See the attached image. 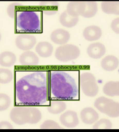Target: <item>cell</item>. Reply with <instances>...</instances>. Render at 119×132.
Returning <instances> with one entry per match:
<instances>
[{"mask_svg": "<svg viewBox=\"0 0 119 132\" xmlns=\"http://www.w3.org/2000/svg\"><path fill=\"white\" fill-rule=\"evenodd\" d=\"M110 27L114 33L119 35V17L116 18L112 21Z\"/></svg>", "mask_w": 119, "mask_h": 132, "instance_id": "obj_30", "label": "cell"}, {"mask_svg": "<svg viewBox=\"0 0 119 132\" xmlns=\"http://www.w3.org/2000/svg\"><path fill=\"white\" fill-rule=\"evenodd\" d=\"M53 46L52 44L46 41L40 42L35 48L37 54L43 58H47L51 56L53 53Z\"/></svg>", "mask_w": 119, "mask_h": 132, "instance_id": "obj_16", "label": "cell"}, {"mask_svg": "<svg viewBox=\"0 0 119 132\" xmlns=\"http://www.w3.org/2000/svg\"><path fill=\"white\" fill-rule=\"evenodd\" d=\"M59 21L63 26L70 28H73L77 25L79 21V18L71 16L65 11L61 14L59 18Z\"/></svg>", "mask_w": 119, "mask_h": 132, "instance_id": "obj_19", "label": "cell"}, {"mask_svg": "<svg viewBox=\"0 0 119 132\" xmlns=\"http://www.w3.org/2000/svg\"><path fill=\"white\" fill-rule=\"evenodd\" d=\"M10 117L11 120L18 125H35L41 120L42 114L35 107L16 106L11 111Z\"/></svg>", "mask_w": 119, "mask_h": 132, "instance_id": "obj_3", "label": "cell"}, {"mask_svg": "<svg viewBox=\"0 0 119 132\" xmlns=\"http://www.w3.org/2000/svg\"><path fill=\"white\" fill-rule=\"evenodd\" d=\"M40 128L57 129H60L61 126L56 121L53 120H46L40 125Z\"/></svg>", "mask_w": 119, "mask_h": 132, "instance_id": "obj_29", "label": "cell"}, {"mask_svg": "<svg viewBox=\"0 0 119 132\" xmlns=\"http://www.w3.org/2000/svg\"><path fill=\"white\" fill-rule=\"evenodd\" d=\"M16 55L11 52L5 51L0 54V65L2 67H12L16 63Z\"/></svg>", "mask_w": 119, "mask_h": 132, "instance_id": "obj_18", "label": "cell"}, {"mask_svg": "<svg viewBox=\"0 0 119 132\" xmlns=\"http://www.w3.org/2000/svg\"><path fill=\"white\" fill-rule=\"evenodd\" d=\"M112 127V123L107 119H101L94 123V129H109Z\"/></svg>", "mask_w": 119, "mask_h": 132, "instance_id": "obj_27", "label": "cell"}, {"mask_svg": "<svg viewBox=\"0 0 119 132\" xmlns=\"http://www.w3.org/2000/svg\"><path fill=\"white\" fill-rule=\"evenodd\" d=\"M19 62L22 65L35 66L39 64V58L37 55L32 51L24 52L19 57Z\"/></svg>", "mask_w": 119, "mask_h": 132, "instance_id": "obj_14", "label": "cell"}, {"mask_svg": "<svg viewBox=\"0 0 119 132\" xmlns=\"http://www.w3.org/2000/svg\"><path fill=\"white\" fill-rule=\"evenodd\" d=\"M101 9L105 14L119 15V1L102 2Z\"/></svg>", "mask_w": 119, "mask_h": 132, "instance_id": "obj_21", "label": "cell"}, {"mask_svg": "<svg viewBox=\"0 0 119 132\" xmlns=\"http://www.w3.org/2000/svg\"><path fill=\"white\" fill-rule=\"evenodd\" d=\"M100 65L105 71H112L118 68L119 60L117 57L113 55H108L102 59Z\"/></svg>", "mask_w": 119, "mask_h": 132, "instance_id": "obj_17", "label": "cell"}, {"mask_svg": "<svg viewBox=\"0 0 119 132\" xmlns=\"http://www.w3.org/2000/svg\"><path fill=\"white\" fill-rule=\"evenodd\" d=\"M67 108L65 102L61 101H53L47 107V111L52 115H58L63 113Z\"/></svg>", "mask_w": 119, "mask_h": 132, "instance_id": "obj_23", "label": "cell"}, {"mask_svg": "<svg viewBox=\"0 0 119 132\" xmlns=\"http://www.w3.org/2000/svg\"><path fill=\"white\" fill-rule=\"evenodd\" d=\"M11 104V100L7 94L0 93V112L6 111Z\"/></svg>", "mask_w": 119, "mask_h": 132, "instance_id": "obj_26", "label": "cell"}, {"mask_svg": "<svg viewBox=\"0 0 119 132\" xmlns=\"http://www.w3.org/2000/svg\"><path fill=\"white\" fill-rule=\"evenodd\" d=\"M52 94L55 98L63 100H72L79 94L78 87L74 79L63 70L52 71L50 77Z\"/></svg>", "mask_w": 119, "mask_h": 132, "instance_id": "obj_2", "label": "cell"}, {"mask_svg": "<svg viewBox=\"0 0 119 132\" xmlns=\"http://www.w3.org/2000/svg\"><path fill=\"white\" fill-rule=\"evenodd\" d=\"M40 6L43 13L48 16H52L58 12L59 4L57 2L43 1L40 3Z\"/></svg>", "mask_w": 119, "mask_h": 132, "instance_id": "obj_22", "label": "cell"}, {"mask_svg": "<svg viewBox=\"0 0 119 132\" xmlns=\"http://www.w3.org/2000/svg\"><path fill=\"white\" fill-rule=\"evenodd\" d=\"M1 38H2L1 34V33H0V41H1Z\"/></svg>", "mask_w": 119, "mask_h": 132, "instance_id": "obj_32", "label": "cell"}, {"mask_svg": "<svg viewBox=\"0 0 119 132\" xmlns=\"http://www.w3.org/2000/svg\"><path fill=\"white\" fill-rule=\"evenodd\" d=\"M98 10V4L96 2L89 1L86 2V6L84 12L81 15L86 18H91L95 16Z\"/></svg>", "mask_w": 119, "mask_h": 132, "instance_id": "obj_24", "label": "cell"}, {"mask_svg": "<svg viewBox=\"0 0 119 132\" xmlns=\"http://www.w3.org/2000/svg\"><path fill=\"white\" fill-rule=\"evenodd\" d=\"M15 94L20 102L35 106L47 101V81L45 74L37 71L23 76L15 84Z\"/></svg>", "mask_w": 119, "mask_h": 132, "instance_id": "obj_1", "label": "cell"}, {"mask_svg": "<svg viewBox=\"0 0 119 132\" xmlns=\"http://www.w3.org/2000/svg\"><path fill=\"white\" fill-rule=\"evenodd\" d=\"M37 42V39L30 34H20L15 39V45L19 49L23 51H29L33 48Z\"/></svg>", "mask_w": 119, "mask_h": 132, "instance_id": "obj_8", "label": "cell"}, {"mask_svg": "<svg viewBox=\"0 0 119 132\" xmlns=\"http://www.w3.org/2000/svg\"><path fill=\"white\" fill-rule=\"evenodd\" d=\"M17 27L22 31L39 33L41 30V21L36 12L31 10L23 11L16 16Z\"/></svg>", "mask_w": 119, "mask_h": 132, "instance_id": "obj_4", "label": "cell"}, {"mask_svg": "<svg viewBox=\"0 0 119 132\" xmlns=\"http://www.w3.org/2000/svg\"><path fill=\"white\" fill-rule=\"evenodd\" d=\"M60 122L67 128H74L79 124L78 115L75 111L68 110L61 114L60 117Z\"/></svg>", "mask_w": 119, "mask_h": 132, "instance_id": "obj_9", "label": "cell"}, {"mask_svg": "<svg viewBox=\"0 0 119 132\" xmlns=\"http://www.w3.org/2000/svg\"><path fill=\"white\" fill-rule=\"evenodd\" d=\"M79 85L83 94L88 97H94L98 95L99 87L94 75L90 72H84L79 77Z\"/></svg>", "mask_w": 119, "mask_h": 132, "instance_id": "obj_6", "label": "cell"}, {"mask_svg": "<svg viewBox=\"0 0 119 132\" xmlns=\"http://www.w3.org/2000/svg\"><path fill=\"white\" fill-rule=\"evenodd\" d=\"M0 129H13V126L8 121L0 122Z\"/></svg>", "mask_w": 119, "mask_h": 132, "instance_id": "obj_31", "label": "cell"}, {"mask_svg": "<svg viewBox=\"0 0 119 132\" xmlns=\"http://www.w3.org/2000/svg\"><path fill=\"white\" fill-rule=\"evenodd\" d=\"M95 108L110 118L119 117V102L105 96H100L94 102Z\"/></svg>", "mask_w": 119, "mask_h": 132, "instance_id": "obj_5", "label": "cell"}, {"mask_svg": "<svg viewBox=\"0 0 119 132\" xmlns=\"http://www.w3.org/2000/svg\"><path fill=\"white\" fill-rule=\"evenodd\" d=\"M82 35L85 40L95 42L99 40L102 37V30L98 26L89 25L85 28Z\"/></svg>", "mask_w": 119, "mask_h": 132, "instance_id": "obj_13", "label": "cell"}, {"mask_svg": "<svg viewBox=\"0 0 119 132\" xmlns=\"http://www.w3.org/2000/svg\"><path fill=\"white\" fill-rule=\"evenodd\" d=\"M22 6V4L19 3H13L8 5L7 8V14L10 18H14L18 8Z\"/></svg>", "mask_w": 119, "mask_h": 132, "instance_id": "obj_28", "label": "cell"}, {"mask_svg": "<svg viewBox=\"0 0 119 132\" xmlns=\"http://www.w3.org/2000/svg\"><path fill=\"white\" fill-rule=\"evenodd\" d=\"M80 54V49L78 46L72 44H65L57 48L55 57L61 62H69L78 59Z\"/></svg>", "mask_w": 119, "mask_h": 132, "instance_id": "obj_7", "label": "cell"}, {"mask_svg": "<svg viewBox=\"0 0 119 132\" xmlns=\"http://www.w3.org/2000/svg\"><path fill=\"white\" fill-rule=\"evenodd\" d=\"M106 52L105 45L100 42H95L90 44L87 48L88 56L93 59H99L104 56Z\"/></svg>", "mask_w": 119, "mask_h": 132, "instance_id": "obj_12", "label": "cell"}, {"mask_svg": "<svg viewBox=\"0 0 119 132\" xmlns=\"http://www.w3.org/2000/svg\"><path fill=\"white\" fill-rule=\"evenodd\" d=\"M14 78V74L10 70L1 68L0 69V83L6 84L10 83Z\"/></svg>", "mask_w": 119, "mask_h": 132, "instance_id": "obj_25", "label": "cell"}, {"mask_svg": "<svg viewBox=\"0 0 119 132\" xmlns=\"http://www.w3.org/2000/svg\"><path fill=\"white\" fill-rule=\"evenodd\" d=\"M70 32L63 29L54 30L50 34V39L54 43L58 45H65L70 40Z\"/></svg>", "mask_w": 119, "mask_h": 132, "instance_id": "obj_11", "label": "cell"}, {"mask_svg": "<svg viewBox=\"0 0 119 132\" xmlns=\"http://www.w3.org/2000/svg\"><path fill=\"white\" fill-rule=\"evenodd\" d=\"M86 6V2L74 1L70 2L67 4L66 11L68 14L73 16L78 17L84 12Z\"/></svg>", "mask_w": 119, "mask_h": 132, "instance_id": "obj_15", "label": "cell"}, {"mask_svg": "<svg viewBox=\"0 0 119 132\" xmlns=\"http://www.w3.org/2000/svg\"><path fill=\"white\" fill-rule=\"evenodd\" d=\"M103 92L111 97L119 96V81H108L103 87Z\"/></svg>", "mask_w": 119, "mask_h": 132, "instance_id": "obj_20", "label": "cell"}, {"mask_svg": "<svg viewBox=\"0 0 119 132\" xmlns=\"http://www.w3.org/2000/svg\"><path fill=\"white\" fill-rule=\"evenodd\" d=\"M99 113L93 108H85L80 112L81 120L85 125H91L95 123L99 120Z\"/></svg>", "mask_w": 119, "mask_h": 132, "instance_id": "obj_10", "label": "cell"}]
</instances>
